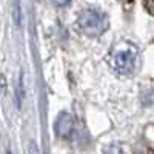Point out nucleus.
I'll return each mask as SVG.
<instances>
[{"mask_svg":"<svg viewBox=\"0 0 154 154\" xmlns=\"http://www.w3.org/2000/svg\"><path fill=\"white\" fill-rule=\"evenodd\" d=\"M77 26L88 37H99L109 26L108 16L97 9H83L77 17Z\"/></svg>","mask_w":154,"mask_h":154,"instance_id":"nucleus-1","label":"nucleus"},{"mask_svg":"<svg viewBox=\"0 0 154 154\" xmlns=\"http://www.w3.org/2000/svg\"><path fill=\"white\" fill-rule=\"evenodd\" d=\"M137 59V49L131 43H120L111 54L112 68L122 75H128L134 71Z\"/></svg>","mask_w":154,"mask_h":154,"instance_id":"nucleus-2","label":"nucleus"},{"mask_svg":"<svg viewBox=\"0 0 154 154\" xmlns=\"http://www.w3.org/2000/svg\"><path fill=\"white\" fill-rule=\"evenodd\" d=\"M54 130H56V134L62 139H68L72 131H74V120L71 117V114L68 112H62L57 120H56V125H54Z\"/></svg>","mask_w":154,"mask_h":154,"instance_id":"nucleus-3","label":"nucleus"},{"mask_svg":"<svg viewBox=\"0 0 154 154\" xmlns=\"http://www.w3.org/2000/svg\"><path fill=\"white\" fill-rule=\"evenodd\" d=\"M51 2H53V5H56V6H66V5L71 3V0H51Z\"/></svg>","mask_w":154,"mask_h":154,"instance_id":"nucleus-4","label":"nucleus"},{"mask_svg":"<svg viewBox=\"0 0 154 154\" xmlns=\"http://www.w3.org/2000/svg\"><path fill=\"white\" fill-rule=\"evenodd\" d=\"M105 154H120V148L119 146H109L105 149Z\"/></svg>","mask_w":154,"mask_h":154,"instance_id":"nucleus-5","label":"nucleus"},{"mask_svg":"<svg viewBox=\"0 0 154 154\" xmlns=\"http://www.w3.org/2000/svg\"><path fill=\"white\" fill-rule=\"evenodd\" d=\"M31 154H38V151H37V146H35V143H31Z\"/></svg>","mask_w":154,"mask_h":154,"instance_id":"nucleus-6","label":"nucleus"}]
</instances>
